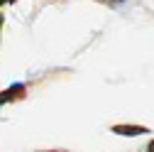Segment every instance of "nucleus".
Here are the masks:
<instances>
[{
	"label": "nucleus",
	"instance_id": "nucleus-1",
	"mask_svg": "<svg viewBox=\"0 0 154 152\" xmlns=\"http://www.w3.org/2000/svg\"><path fill=\"white\" fill-rule=\"evenodd\" d=\"M115 132H120V135H137V132H144V128H122V125H118Z\"/></svg>",
	"mask_w": 154,
	"mask_h": 152
},
{
	"label": "nucleus",
	"instance_id": "nucleus-2",
	"mask_svg": "<svg viewBox=\"0 0 154 152\" xmlns=\"http://www.w3.org/2000/svg\"><path fill=\"white\" fill-rule=\"evenodd\" d=\"M149 152H154V140H152V142H149Z\"/></svg>",
	"mask_w": 154,
	"mask_h": 152
}]
</instances>
